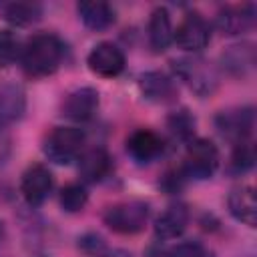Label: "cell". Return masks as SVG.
<instances>
[{
    "label": "cell",
    "mask_w": 257,
    "mask_h": 257,
    "mask_svg": "<svg viewBox=\"0 0 257 257\" xmlns=\"http://www.w3.org/2000/svg\"><path fill=\"white\" fill-rule=\"evenodd\" d=\"M22 46L12 30H0V66H10L20 58Z\"/></svg>",
    "instance_id": "24"
},
{
    "label": "cell",
    "mask_w": 257,
    "mask_h": 257,
    "mask_svg": "<svg viewBox=\"0 0 257 257\" xmlns=\"http://www.w3.org/2000/svg\"><path fill=\"white\" fill-rule=\"evenodd\" d=\"M189 225V209L183 203L167 207L155 219V235L159 239H175L179 237Z\"/></svg>",
    "instance_id": "16"
},
{
    "label": "cell",
    "mask_w": 257,
    "mask_h": 257,
    "mask_svg": "<svg viewBox=\"0 0 257 257\" xmlns=\"http://www.w3.org/2000/svg\"><path fill=\"white\" fill-rule=\"evenodd\" d=\"M98 108V90L92 86H80L66 94L62 100V114L72 120H88Z\"/></svg>",
    "instance_id": "10"
},
{
    "label": "cell",
    "mask_w": 257,
    "mask_h": 257,
    "mask_svg": "<svg viewBox=\"0 0 257 257\" xmlns=\"http://www.w3.org/2000/svg\"><path fill=\"white\" fill-rule=\"evenodd\" d=\"M86 64L88 68L102 76V78H112L116 74H120L124 70V52L112 44V42H98L86 56Z\"/></svg>",
    "instance_id": "8"
},
{
    "label": "cell",
    "mask_w": 257,
    "mask_h": 257,
    "mask_svg": "<svg viewBox=\"0 0 257 257\" xmlns=\"http://www.w3.org/2000/svg\"><path fill=\"white\" fill-rule=\"evenodd\" d=\"M165 257H215V253L205 247L203 243H197V241H185V243H179L175 247H171Z\"/></svg>",
    "instance_id": "26"
},
{
    "label": "cell",
    "mask_w": 257,
    "mask_h": 257,
    "mask_svg": "<svg viewBox=\"0 0 257 257\" xmlns=\"http://www.w3.org/2000/svg\"><path fill=\"white\" fill-rule=\"evenodd\" d=\"M217 128L219 133L233 141L235 145L237 143H243L249 139V135L253 133V126H255V112L251 106H241V108H229V110H223L217 114Z\"/></svg>",
    "instance_id": "7"
},
{
    "label": "cell",
    "mask_w": 257,
    "mask_h": 257,
    "mask_svg": "<svg viewBox=\"0 0 257 257\" xmlns=\"http://www.w3.org/2000/svg\"><path fill=\"white\" fill-rule=\"evenodd\" d=\"M227 207H229V213L237 221H241L247 227H255L257 203H255V191L251 185H239L231 189L227 197Z\"/></svg>",
    "instance_id": "14"
},
{
    "label": "cell",
    "mask_w": 257,
    "mask_h": 257,
    "mask_svg": "<svg viewBox=\"0 0 257 257\" xmlns=\"http://www.w3.org/2000/svg\"><path fill=\"white\" fill-rule=\"evenodd\" d=\"M0 16L14 26H30L40 20L42 6L36 2H24V0L0 2Z\"/></svg>",
    "instance_id": "21"
},
{
    "label": "cell",
    "mask_w": 257,
    "mask_h": 257,
    "mask_svg": "<svg viewBox=\"0 0 257 257\" xmlns=\"http://www.w3.org/2000/svg\"><path fill=\"white\" fill-rule=\"evenodd\" d=\"M139 90L147 100L157 104H165L175 98V82L161 70L143 72L139 76Z\"/></svg>",
    "instance_id": "12"
},
{
    "label": "cell",
    "mask_w": 257,
    "mask_h": 257,
    "mask_svg": "<svg viewBox=\"0 0 257 257\" xmlns=\"http://www.w3.org/2000/svg\"><path fill=\"white\" fill-rule=\"evenodd\" d=\"M76 12L82 24L90 30H106L114 24V10L108 2L102 0H84L76 4Z\"/></svg>",
    "instance_id": "17"
},
{
    "label": "cell",
    "mask_w": 257,
    "mask_h": 257,
    "mask_svg": "<svg viewBox=\"0 0 257 257\" xmlns=\"http://www.w3.org/2000/svg\"><path fill=\"white\" fill-rule=\"evenodd\" d=\"M24 110H26L24 88L14 82L0 84V126L22 118Z\"/></svg>",
    "instance_id": "18"
},
{
    "label": "cell",
    "mask_w": 257,
    "mask_h": 257,
    "mask_svg": "<svg viewBox=\"0 0 257 257\" xmlns=\"http://www.w3.org/2000/svg\"><path fill=\"white\" fill-rule=\"evenodd\" d=\"M2 235H4V223H2V219H0V239H2Z\"/></svg>",
    "instance_id": "30"
},
{
    "label": "cell",
    "mask_w": 257,
    "mask_h": 257,
    "mask_svg": "<svg viewBox=\"0 0 257 257\" xmlns=\"http://www.w3.org/2000/svg\"><path fill=\"white\" fill-rule=\"evenodd\" d=\"M175 72L181 80H185L189 84V88L193 92H197L199 96H209L215 92L217 88V74L215 70L201 58H183V60H175Z\"/></svg>",
    "instance_id": "5"
},
{
    "label": "cell",
    "mask_w": 257,
    "mask_h": 257,
    "mask_svg": "<svg viewBox=\"0 0 257 257\" xmlns=\"http://www.w3.org/2000/svg\"><path fill=\"white\" fill-rule=\"evenodd\" d=\"M149 215H151L149 203L133 199V201H122V203L108 207L102 215V221L114 233L133 235V233H139L145 229Z\"/></svg>",
    "instance_id": "2"
},
{
    "label": "cell",
    "mask_w": 257,
    "mask_h": 257,
    "mask_svg": "<svg viewBox=\"0 0 257 257\" xmlns=\"http://www.w3.org/2000/svg\"><path fill=\"white\" fill-rule=\"evenodd\" d=\"M253 165H255V149H253V145L249 141L237 143L235 145V151L231 155V169L235 173H245Z\"/></svg>",
    "instance_id": "25"
},
{
    "label": "cell",
    "mask_w": 257,
    "mask_h": 257,
    "mask_svg": "<svg viewBox=\"0 0 257 257\" xmlns=\"http://www.w3.org/2000/svg\"><path fill=\"white\" fill-rule=\"evenodd\" d=\"M169 128L175 137L183 139V141H189L195 133V116L187 110V108H181V110H175L171 112L169 116Z\"/></svg>",
    "instance_id": "23"
},
{
    "label": "cell",
    "mask_w": 257,
    "mask_h": 257,
    "mask_svg": "<svg viewBox=\"0 0 257 257\" xmlns=\"http://www.w3.org/2000/svg\"><path fill=\"white\" fill-rule=\"evenodd\" d=\"M98 257H133L128 251H122V249H114V251H108V253H102Z\"/></svg>",
    "instance_id": "29"
},
{
    "label": "cell",
    "mask_w": 257,
    "mask_h": 257,
    "mask_svg": "<svg viewBox=\"0 0 257 257\" xmlns=\"http://www.w3.org/2000/svg\"><path fill=\"white\" fill-rule=\"evenodd\" d=\"M173 40L183 50L199 52L211 40L209 22L199 12H189V14H185V18L177 26V30H173Z\"/></svg>",
    "instance_id": "6"
},
{
    "label": "cell",
    "mask_w": 257,
    "mask_h": 257,
    "mask_svg": "<svg viewBox=\"0 0 257 257\" xmlns=\"http://www.w3.org/2000/svg\"><path fill=\"white\" fill-rule=\"evenodd\" d=\"M86 201H88V193L78 183H70V185H66L60 191V207L66 213H78V211H82L84 205H86Z\"/></svg>",
    "instance_id": "22"
},
{
    "label": "cell",
    "mask_w": 257,
    "mask_h": 257,
    "mask_svg": "<svg viewBox=\"0 0 257 257\" xmlns=\"http://www.w3.org/2000/svg\"><path fill=\"white\" fill-rule=\"evenodd\" d=\"M219 169V151L209 139H195L187 145L183 173L193 179H209Z\"/></svg>",
    "instance_id": "4"
},
{
    "label": "cell",
    "mask_w": 257,
    "mask_h": 257,
    "mask_svg": "<svg viewBox=\"0 0 257 257\" xmlns=\"http://www.w3.org/2000/svg\"><path fill=\"white\" fill-rule=\"evenodd\" d=\"M221 64H223V70L229 72L231 76H237V78L247 76L255 66V48H253V44L243 42V44L227 46L221 54Z\"/></svg>",
    "instance_id": "15"
},
{
    "label": "cell",
    "mask_w": 257,
    "mask_h": 257,
    "mask_svg": "<svg viewBox=\"0 0 257 257\" xmlns=\"http://www.w3.org/2000/svg\"><path fill=\"white\" fill-rule=\"evenodd\" d=\"M149 42L157 52H163L173 42V24L171 14L165 6H159L151 12L149 18Z\"/></svg>",
    "instance_id": "20"
},
{
    "label": "cell",
    "mask_w": 257,
    "mask_h": 257,
    "mask_svg": "<svg viewBox=\"0 0 257 257\" xmlns=\"http://www.w3.org/2000/svg\"><path fill=\"white\" fill-rule=\"evenodd\" d=\"M126 151L137 163H151L163 153V139L151 128H137L126 139Z\"/></svg>",
    "instance_id": "13"
},
{
    "label": "cell",
    "mask_w": 257,
    "mask_h": 257,
    "mask_svg": "<svg viewBox=\"0 0 257 257\" xmlns=\"http://www.w3.org/2000/svg\"><path fill=\"white\" fill-rule=\"evenodd\" d=\"M78 247L88 253V255H102L104 253V239L98 233H84L82 237H78Z\"/></svg>",
    "instance_id": "27"
},
{
    "label": "cell",
    "mask_w": 257,
    "mask_h": 257,
    "mask_svg": "<svg viewBox=\"0 0 257 257\" xmlns=\"http://www.w3.org/2000/svg\"><path fill=\"white\" fill-rule=\"evenodd\" d=\"M52 185H54L52 173L44 165L34 163L24 171L22 181H20V191H22L24 201L30 207H38L48 199V195L52 191Z\"/></svg>",
    "instance_id": "9"
},
{
    "label": "cell",
    "mask_w": 257,
    "mask_h": 257,
    "mask_svg": "<svg viewBox=\"0 0 257 257\" xmlns=\"http://www.w3.org/2000/svg\"><path fill=\"white\" fill-rule=\"evenodd\" d=\"M255 24V6L241 4V6H225L217 14V28L227 36H237L253 28Z\"/></svg>",
    "instance_id": "11"
},
{
    "label": "cell",
    "mask_w": 257,
    "mask_h": 257,
    "mask_svg": "<svg viewBox=\"0 0 257 257\" xmlns=\"http://www.w3.org/2000/svg\"><path fill=\"white\" fill-rule=\"evenodd\" d=\"M64 58V44L56 34H34L22 48L20 60L30 76H48L58 70Z\"/></svg>",
    "instance_id": "1"
},
{
    "label": "cell",
    "mask_w": 257,
    "mask_h": 257,
    "mask_svg": "<svg viewBox=\"0 0 257 257\" xmlns=\"http://www.w3.org/2000/svg\"><path fill=\"white\" fill-rule=\"evenodd\" d=\"M8 155H10V137L0 126V165L8 159Z\"/></svg>",
    "instance_id": "28"
},
{
    "label": "cell",
    "mask_w": 257,
    "mask_h": 257,
    "mask_svg": "<svg viewBox=\"0 0 257 257\" xmlns=\"http://www.w3.org/2000/svg\"><path fill=\"white\" fill-rule=\"evenodd\" d=\"M84 133L74 126H56L44 141V155L56 165H68L82 155Z\"/></svg>",
    "instance_id": "3"
},
{
    "label": "cell",
    "mask_w": 257,
    "mask_h": 257,
    "mask_svg": "<svg viewBox=\"0 0 257 257\" xmlns=\"http://www.w3.org/2000/svg\"><path fill=\"white\" fill-rule=\"evenodd\" d=\"M110 155L100 149V147H94L86 153L80 155V161H78V173L80 177L86 181V183H96L100 179H104L110 171Z\"/></svg>",
    "instance_id": "19"
}]
</instances>
